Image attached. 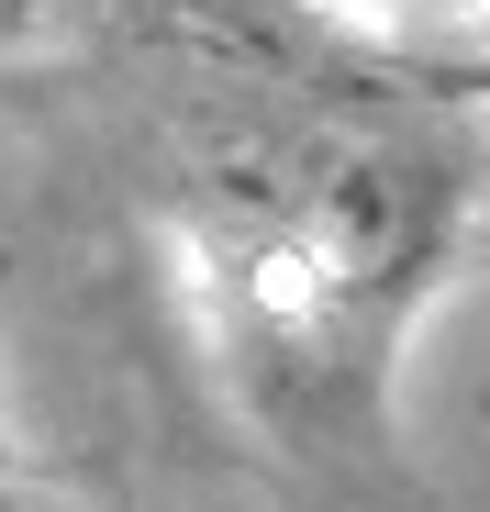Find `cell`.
I'll return each mask as SVG.
<instances>
[{"label": "cell", "mask_w": 490, "mask_h": 512, "mask_svg": "<svg viewBox=\"0 0 490 512\" xmlns=\"http://www.w3.org/2000/svg\"><path fill=\"white\" fill-rule=\"evenodd\" d=\"M379 12H424V0H379Z\"/></svg>", "instance_id": "cell-1"}]
</instances>
